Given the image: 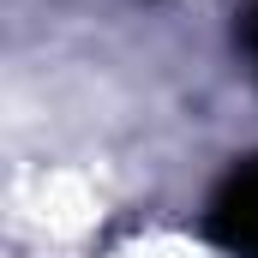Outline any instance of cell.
Instances as JSON below:
<instances>
[{
  "mask_svg": "<svg viewBox=\"0 0 258 258\" xmlns=\"http://www.w3.org/2000/svg\"><path fill=\"white\" fill-rule=\"evenodd\" d=\"M210 234L240 258H258V162L234 168L210 198Z\"/></svg>",
  "mask_w": 258,
  "mask_h": 258,
  "instance_id": "obj_1",
  "label": "cell"
},
{
  "mask_svg": "<svg viewBox=\"0 0 258 258\" xmlns=\"http://www.w3.org/2000/svg\"><path fill=\"white\" fill-rule=\"evenodd\" d=\"M246 54H252V72H258V0H252V12H246Z\"/></svg>",
  "mask_w": 258,
  "mask_h": 258,
  "instance_id": "obj_2",
  "label": "cell"
}]
</instances>
